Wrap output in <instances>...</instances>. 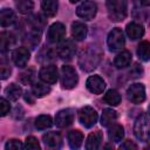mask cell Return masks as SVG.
Listing matches in <instances>:
<instances>
[{"label": "cell", "instance_id": "6da1fadb", "mask_svg": "<svg viewBox=\"0 0 150 150\" xmlns=\"http://www.w3.org/2000/svg\"><path fill=\"white\" fill-rule=\"evenodd\" d=\"M102 52L100 48L95 46H89L86 49L82 50V53L79 56V66L84 71H91L94 70L98 63L101 62Z\"/></svg>", "mask_w": 150, "mask_h": 150}, {"label": "cell", "instance_id": "44dd1931", "mask_svg": "<svg viewBox=\"0 0 150 150\" xmlns=\"http://www.w3.org/2000/svg\"><path fill=\"white\" fill-rule=\"evenodd\" d=\"M130 63H131V53L128 50H123L122 53L117 54L114 60V64L118 69L125 68V67L130 66Z\"/></svg>", "mask_w": 150, "mask_h": 150}, {"label": "cell", "instance_id": "9c48e42d", "mask_svg": "<svg viewBox=\"0 0 150 150\" xmlns=\"http://www.w3.org/2000/svg\"><path fill=\"white\" fill-rule=\"evenodd\" d=\"M66 35V27L61 22H54L50 25L47 32V39L50 43H59Z\"/></svg>", "mask_w": 150, "mask_h": 150}, {"label": "cell", "instance_id": "8fae6325", "mask_svg": "<svg viewBox=\"0 0 150 150\" xmlns=\"http://www.w3.org/2000/svg\"><path fill=\"white\" fill-rule=\"evenodd\" d=\"M39 77L41 81H43L45 83L48 84H54L57 81V68L54 64H49V66H45L40 69L39 71Z\"/></svg>", "mask_w": 150, "mask_h": 150}, {"label": "cell", "instance_id": "484cf974", "mask_svg": "<svg viewBox=\"0 0 150 150\" xmlns=\"http://www.w3.org/2000/svg\"><path fill=\"white\" fill-rule=\"evenodd\" d=\"M50 90H52L50 87L42 82H35L32 86V93L36 97H43V96L48 95L50 93Z\"/></svg>", "mask_w": 150, "mask_h": 150}, {"label": "cell", "instance_id": "f1b7e54d", "mask_svg": "<svg viewBox=\"0 0 150 150\" xmlns=\"http://www.w3.org/2000/svg\"><path fill=\"white\" fill-rule=\"evenodd\" d=\"M137 55L143 61H149V59H150V43H149V41L144 40V41H142L138 45V47H137Z\"/></svg>", "mask_w": 150, "mask_h": 150}, {"label": "cell", "instance_id": "ba28073f", "mask_svg": "<svg viewBox=\"0 0 150 150\" xmlns=\"http://www.w3.org/2000/svg\"><path fill=\"white\" fill-rule=\"evenodd\" d=\"M127 96L132 103L139 104L145 101V88L142 83H134L127 90Z\"/></svg>", "mask_w": 150, "mask_h": 150}, {"label": "cell", "instance_id": "2e32d148", "mask_svg": "<svg viewBox=\"0 0 150 150\" xmlns=\"http://www.w3.org/2000/svg\"><path fill=\"white\" fill-rule=\"evenodd\" d=\"M87 33H88V28L83 22L74 21L71 23V35L75 40H77V41L84 40L87 38Z\"/></svg>", "mask_w": 150, "mask_h": 150}, {"label": "cell", "instance_id": "4316f807", "mask_svg": "<svg viewBox=\"0 0 150 150\" xmlns=\"http://www.w3.org/2000/svg\"><path fill=\"white\" fill-rule=\"evenodd\" d=\"M5 94L7 96V98H9L11 101H16L19 100V97L22 94V89L20 86H18L16 83H11L6 89H5Z\"/></svg>", "mask_w": 150, "mask_h": 150}, {"label": "cell", "instance_id": "9a60e30c", "mask_svg": "<svg viewBox=\"0 0 150 150\" xmlns=\"http://www.w3.org/2000/svg\"><path fill=\"white\" fill-rule=\"evenodd\" d=\"M45 145L49 149H59L62 145V137L56 131H49L42 136Z\"/></svg>", "mask_w": 150, "mask_h": 150}, {"label": "cell", "instance_id": "d6986e66", "mask_svg": "<svg viewBox=\"0 0 150 150\" xmlns=\"http://www.w3.org/2000/svg\"><path fill=\"white\" fill-rule=\"evenodd\" d=\"M16 21V15L11 8H4L0 11V26L9 27Z\"/></svg>", "mask_w": 150, "mask_h": 150}, {"label": "cell", "instance_id": "7c38bea8", "mask_svg": "<svg viewBox=\"0 0 150 150\" xmlns=\"http://www.w3.org/2000/svg\"><path fill=\"white\" fill-rule=\"evenodd\" d=\"M75 112L73 109H62L55 116V124L59 128H67L74 122Z\"/></svg>", "mask_w": 150, "mask_h": 150}, {"label": "cell", "instance_id": "8d00e7d4", "mask_svg": "<svg viewBox=\"0 0 150 150\" xmlns=\"http://www.w3.org/2000/svg\"><path fill=\"white\" fill-rule=\"evenodd\" d=\"M120 149H129V150L134 149V150H137L138 146H137L134 142H131V141H125L124 143H122V144L120 145Z\"/></svg>", "mask_w": 150, "mask_h": 150}, {"label": "cell", "instance_id": "74e56055", "mask_svg": "<svg viewBox=\"0 0 150 150\" xmlns=\"http://www.w3.org/2000/svg\"><path fill=\"white\" fill-rule=\"evenodd\" d=\"M25 100H26L27 102H29L30 104H33V103H34V98L32 97L30 93H26V94H25Z\"/></svg>", "mask_w": 150, "mask_h": 150}, {"label": "cell", "instance_id": "e0dca14e", "mask_svg": "<svg viewBox=\"0 0 150 150\" xmlns=\"http://www.w3.org/2000/svg\"><path fill=\"white\" fill-rule=\"evenodd\" d=\"M125 32L131 40H137L144 35V27L138 22H129L125 27Z\"/></svg>", "mask_w": 150, "mask_h": 150}, {"label": "cell", "instance_id": "30bf717a", "mask_svg": "<svg viewBox=\"0 0 150 150\" xmlns=\"http://www.w3.org/2000/svg\"><path fill=\"white\" fill-rule=\"evenodd\" d=\"M76 53V46L73 42V40H66L63 41L56 49V54L61 60L69 61L74 57Z\"/></svg>", "mask_w": 150, "mask_h": 150}, {"label": "cell", "instance_id": "5b68a950", "mask_svg": "<svg viewBox=\"0 0 150 150\" xmlns=\"http://www.w3.org/2000/svg\"><path fill=\"white\" fill-rule=\"evenodd\" d=\"M107 43H108V47L111 52H116V50L122 49L125 45V38H124V33L122 32V29L121 28H114L112 30H110V33L108 34Z\"/></svg>", "mask_w": 150, "mask_h": 150}, {"label": "cell", "instance_id": "f35d334b", "mask_svg": "<svg viewBox=\"0 0 150 150\" xmlns=\"http://www.w3.org/2000/svg\"><path fill=\"white\" fill-rule=\"evenodd\" d=\"M141 4L143 6H149L150 5V0H141Z\"/></svg>", "mask_w": 150, "mask_h": 150}, {"label": "cell", "instance_id": "4dcf8cb0", "mask_svg": "<svg viewBox=\"0 0 150 150\" xmlns=\"http://www.w3.org/2000/svg\"><path fill=\"white\" fill-rule=\"evenodd\" d=\"M15 6L22 14H28L34 8V4L32 0H15Z\"/></svg>", "mask_w": 150, "mask_h": 150}, {"label": "cell", "instance_id": "7a4b0ae2", "mask_svg": "<svg viewBox=\"0 0 150 150\" xmlns=\"http://www.w3.org/2000/svg\"><path fill=\"white\" fill-rule=\"evenodd\" d=\"M108 15L111 21L120 22L125 19L128 13V1L127 0H107Z\"/></svg>", "mask_w": 150, "mask_h": 150}, {"label": "cell", "instance_id": "e575fe53", "mask_svg": "<svg viewBox=\"0 0 150 150\" xmlns=\"http://www.w3.org/2000/svg\"><path fill=\"white\" fill-rule=\"evenodd\" d=\"M5 148H6L7 150H20V149H23L25 146H23V144L21 143V141H19V139H9V141L6 143Z\"/></svg>", "mask_w": 150, "mask_h": 150}, {"label": "cell", "instance_id": "5bb4252c", "mask_svg": "<svg viewBox=\"0 0 150 150\" xmlns=\"http://www.w3.org/2000/svg\"><path fill=\"white\" fill-rule=\"evenodd\" d=\"M86 86H87V89L93 93V94H102L103 90L105 89V82L104 80L98 76V75H91L88 77L87 82H86Z\"/></svg>", "mask_w": 150, "mask_h": 150}, {"label": "cell", "instance_id": "ac0fdd59", "mask_svg": "<svg viewBox=\"0 0 150 150\" xmlns=\"http://www.w3.org/2000/svg\"><path fill=\"white\" fill-rule=\"evenodd\" d=\"M102 139H103V135L100 130H96V131L89 134V136L87 138V142H86V149H88V150L98 149L101 143H102Z\"/></svg>", "mask_w": 150, "mask_h": 150}, {"label": "cell", "instance_id": "836d02e7", "mask_svg": "<svg viewBox=\"0 0 150 150\" xmlns=\"http://www.w3.org/2000/svg\"><path fill=\"white\" fill-rule=\"evenodd\" d=\"M23 146L26 149H29V150H39L41 148L39 141L34 136H28L26 138V142H25V145Z\"/></svg>", "mask_w": 150, "mask_h": 150}, {"label": "cell", "instance_id": "3957f363", "mask_svg": "<svg viewBox=\"0 0 150 150\" xmlns=\"http://www.w3.org/2000/svg\"><path fill=\"white\" fill-rule=\"evenodd\" d=\"M134 134L137 139L141 142H148L149 139V118L148 114L143 112L141 114L134 124Z\"/></svg>", "mask_w": 150, "mask_h": 150}, {"label": "cell", "instance_id": "52a82bcc", "mask_svg": "<svg viewBox=\"0 0 150 150\" xmlns=\"http://www.w3.org/2000/svg\"><path fill=\"white\" fill-rule=\"evenodd\" d=\"M97 13V5L93 0H86L80 4L76 8V14L79 18L84 20H93Z\"/></svg>", "mask_w": 150, "mask_h": 150}, {"label": "cell", "instance_id": "d4e9b609", "mask_svg": "<svg viewBox=\"0 0 150 150\" xmlns=\"http://www.w3.org/2000/svg\"><path fill=\"white\" fill-rule=\"evenodd\" d=\"M117 118V114L115 110L112 109H103L102 111V116H101V124L103 127H109L111 125L112 123H115Z\"/></svg>", "mask_w": 150, "mask_h": 150}, {"label": "cell", "instance_id": "f546056e", "mask_svg": "<svg viewBox=\"0 0 150 150\" xmlns=\"http://www.w3.org/2000/svg\"><path fill=\"white\" fill-rule=\"evenodd\" d=\"M53 125V120L49 115H40L36 120H35V127L39 130H45L48 129Z\"/></svg>", "mask_w": 150, "mask_h": 150}, {"label": "cell", "instance_id": "cb8c5ba5", "mask_svg": "<svg viewBox=\"0 0 150 150\" xmlns=\"http://www.w3.org/2000/svg\"><path fill=\"white\" fill-rule=\"evenodd\" d=\"M57 7H59L57 0H42L41 2L42 12L47 16H54L57 12Z\"/></svg>", "mask_w": 150, "mask_h": 150}, {"label": "cell", "instance_id": "83f0119b", "mask_svg": "<svg viewBox=\"0 0 150 150\" xmlns=\"http://www.w3.org/2000/svg\"><path fill=\"white\" fill-rule=\"evenodd\" d=\"M103 100H104L105 103H108L110 105H118L121 103V95L117 90L110 89L104 94Z\"/></svg>", "mask_w": 150, "mask_h": 150}, {"label": "cell", "instance_id": "603a6c76", "mask_svg": "<svg viewBox=\"0 0 150 150\" xmlns=\"http://www.w3.org/2000/svg\"><path fill=\"white\" fill-rule=\"evenodd\" d=\"M83 142V134L80 130H71L68 132V143L71 149H79Z\"/></svg>", "mask_w": 150, "mask_h": 150}, {"label": "cell", "instance_id": "277c9868", "mask_svg": "<svg viewBox=\"0 0 150 150\" xmlns=\"http://www.w3.org/2000/svg\"><path fill=\"white\" fill-rule=\"evenodd\" d=\"M79 82V75L76 70L68 64L62 66L61 68V83L64 89H73Z\"/></svg>", "mask_w": 150, "mask_h": 150}, {"label": "cell", "instance_id": "8992f818", "mask_svg": "<svg viewBox=\"0 0 150 150\" xmlns=\"http://www.w3.org/2000/svg\"><path fill=\"white\" fill-rule=\"evenodd\" d=\"M98 115L93 107L86 105L79 110V121L86 128H91L97 122Z\"/></svg>", "mask_w": 150, "mask_h": 150}, {"label": "cell", "instance_id": "ffe728a7", "mask_svg": "<svg viewBox=\"0 0 150 150\" xmlns=\"http://www.w3.org/2000/svg\"><path fill=\"white\" fill-rule=\"evenodd\" d=\"M15 43V36L8 32L0 33V53L7 52Z\"/></svg>", "mask_w": 150, "mask_h": 150}, {"label": "cell", "instance_id": "ab89813d", "mask_svg": "<svg viewBox=\"0 0 150 150\" xmlns=\"http://www.w3.org/2000/svg\"><path fill=\"white\" fill-rule=\"evenodd\" d=\"M71 4H75V2H77V1H80V0H69Z\"/></svg>", "mask_w": 150, "mask_h": 150}, {"label": "cell", "instance_id": "d590c367", "mask_svg": "<svg viewBox=\"0 0 150 150\" xmlns=\"http://www.w3.org/2000/svg\"><path fill=\"white\" fill-rule=\"evenodd\" d=\"M11 110V104L6 98L0 97V116H6Z\"/></svg>", "mask_w": 150, "mask_h": 150}, {"label": "cell", "instance_id": "1f68e13d", "mask_svg": "<svg viewBox=\"0 0 150 150\" xmlns=\"http://www.w3.org/2000/svg\"><path fill=\"white\" fill-rule=\"evenodd\" d=\"M34 77H35V71L33 68H29L20 74V82L22 84H30L33 83Z\"/></svg>", "mask_w": 150, "mask_h": 150}, {"label": "cell", "instance_id": "4fadbf2b", "mask_svg": "<svg viewBox=\"0 0 150 150\" xmlns=\"http://www.w3.org/2000/svg\"><path fill=\"white\" fill-rule=\"evenodd\" d=\"M29 57H30V53L25 47H19V48L14 49V52L12 53V60H13L14 64L19 68L26 67L29 61Z\"/></svg>", "mask_w": 150, "mask_h": 150}, {"label": "cell", "instance_id": "7402d4cb", "mask_svg": "<svg viewBox=\"0 0 150 150\" xmlns=\"http://www.w3.org/2000/svg\"><path fill=\"white\" fill-rule=\"evenodd\" d=\"M108 137H109V139L111 142H115V143L121 142L123 139V137H124V129H123V127L120 125V124H114L112 123V125L108 130Z\"/></svg>", "mask_w": 150, "mask_h": 150}, {"label": "cell", "instance_id": "d6a6232c", "mask_svg": "<svg viewBox=\"0 0 150 150\" xmlns=\"http://www.w3.org/2000/svg\"><path fill=\"white\" fill-rule=\"evenodd\" d=\"M12 68L6 60H0V80H6L11 76Z\"/></svg>", "mask_w": 150, "mask_h": 150}]
</instances>
